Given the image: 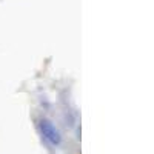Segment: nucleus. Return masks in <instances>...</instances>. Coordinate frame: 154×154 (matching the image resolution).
I'll return each instance as SVG.
<instances>
[{
  "label": "nucleus",
  "mask_w": 154,
  "mask_h": 154,
  "mask_svg": "<svg viewBox=\"0 0 154 154\" xmlns=\"http://www.w3.org/2000/svg\"><path fill=\"white\" fill-rule=\"evenodd\" d=\"M38 126H40V131L43 134V137L48 140L49 143L53 145H60L62 142V134L60 131L56 128V125L48 120V119H40V122H38Z\"/></svg>",
  "instance_id": "obj_1"
}]
</instances>
